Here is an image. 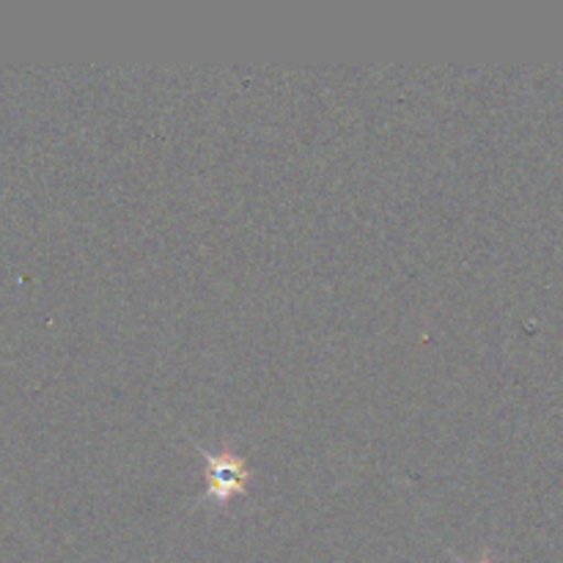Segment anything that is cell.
Listing matches in <instances>:
<instances>
[{
    "mask_svg": "<svg viewBox=\"0 0 563 563\" xmlns=\"http://www.w3.org/2000/svg\"><path fill=\"white\" fill-rule=\"evenodd\" d=\"M207 460V495L203 500L209 504H229L231 498H240L251 482V467L242 460L236 451L220 449V451H203L198 449Z\"/></svg>",
    "mask_w": 563,
    "mask_h": 563,
    "instance_id": "6da1fadb",
    "label": "cell"
},
{
    "mask_svg": "<svg viewBox=\"0 0 563 563\" xmlns=\"http://www.w3.org/2000/svg\"><path fill=\"white\" fill-rule=\"evenodd\" d=\"M451 559H454L456 563H467L465 559H460V555H454V553H451ZM478 563H495V561H493V559H489V555H484V559H482V561H478Z\"/></svg>",
    "mask_w": 563,
    "mask_h": 563,
    "instance_id": "7a4b0ae2",
    "label": "cell"
}]
</instances>
